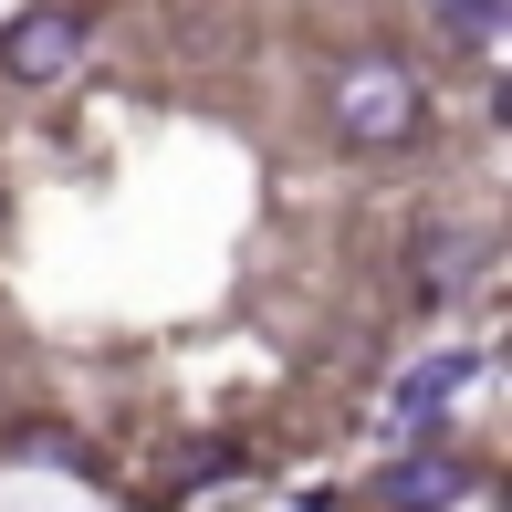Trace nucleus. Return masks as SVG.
I'll use <instances>...</instances> for the list:
<instances>
[{
  "mask_svg": "<svg viewBox=\"0 0 512 512\" xmlns=\"http://www.w3.org/2000/svg\"><path fill=\"white\" fill-rule=\"evenodd\" d=\"M84 42L95 32H84L74 0H32V11L0 21V84H11V95H53V84L84 63Z\"/></svg>",
  "mask_w": 512,
  "mask_h": 512,
  "instance_id": "f03ea898",
  "label": "nucleus"
},
{
  "mask_svg": "<svg viewBox=\"0 0 512 512\" xmlns=\"http://www.w3.org/2000/svg\"><path fill=\"white\" fill-rule=\"evenodd\" d=\"M460 377H471V356H429V366H418V377L398 387V398H387V418H398V429H418V418H439V398H450Z\"/></svg>",
  "mask_w": 512,
  "mask_h": 512,
  "instance_id": "20e7f679",
  "label": "nucleus"
},
{
  "mask_svg": "<svg viewBox=\"0 0 512 512\" xmlns=\"http://www.w3.org/2000/svg\"><path fill=\"white\" fill-rule=\"evenodd\" d=\"M324 126L356 157H398V147H418V126H429V84H418L408 63H387V53H356L324 84Z\"/></svg>",
  "mask_w": 512,
  "mask_h": 512,
  "instance_id": "f257e3e1",
  "label": "nucleus"
},
{
  "mask_svg": "<svg viewBox=\"0 0 512 512\" xmlns=\"http://www.w3.org/2000/svg\"><path fill=\"white\" fill-rule=\"evenodd\" d=\"M460 481H471V471H460V460H398V471H387V512H450L460 502Z\"/></svg>",
  "mask_w": 512,
  "mask_h": 512,
  "instance_id": "7ed1b4c3",
  "label": "nucleus"
},
{
  "mask_svg": "<svg viewBox=\"0 0 512 512\" xmlns=\"http://www.w3.org/2000/svg\"><path fill=\"white\" fill-rule=\"evenodd\" d=\"M450 21H460V32H492V21H502V0H450Z\"/></svg>",
  "mask_w": 512,
  "mask_h": 512,
  "instance_id": "423d86ee",
  "label": "nucleus"
},
{
  "mask_svg": "<svg viewBox=\"0 0 512 512\" xmlns=\"http://www.w3.org/2000/svg\"><path fill=\"white\" fill-rule=\"evenodd\" d=\"M471 262H481V230H429V241H418V283L429 293H450Z\"/></svg>",
  "mask_w": 512,
  "mask_h": 512,
  "instance_id": "39448f33",
  "label": "nucleus"
}]
</instances>
